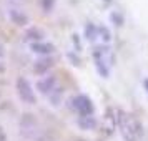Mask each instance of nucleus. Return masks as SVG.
<instances>
[{"label":"nucleus","instance_id":"obj_1","mask_svg":"<svg viewBox=\"0 0 148 141\" xmlns=\"http://www.w3.org/2000/svg\"><path fill=\"white\" fill-rule=\"evenodd\" d=\"M118 126H120V133L125 138V141H136V134L141 133L140 126H136V121L132 120L125 113L118 114Z\"/></svg>","mask_w":148,"mask_h":141},{"label":"nucleus","instance_id":"obj_2","mask_svg":"<svg viewBox=\"0 0 148 141\" xmlns=\"http://www.w3.org/2000/svg\"><path fill=\"white\" fill-rule=\"evenodd\" d=\"M15 88H17V95L25 105H35L37 103V95H35V90L32 87V83L23 78V76H18L17 78V83H15Z\"/></svg>","mask_w":148,"mask_h":141},{"label":"nucleus","instance_id":"obj_3","mask_svg":"<svg viewBox=\"0 0 148 141\" xmlns=\"http://www.w3.org/2000/svg\"><path fill=\"white\" fill-rule=\"evenodd\" d=\"M108 57H110V48L105 45H100L93 50V58H95V67L98 70V73L107 78L110 75V68H108Z\"/></svg>","mask_w":148,"mask_h":141},{"label":"nucleus","instance_id":"obj_4","mask_svg":"<svg viewBox=\"0 0 148 141\" xmlns=\"http://www.w3.org/2000/svg\"><path fill=\"white\" fill-rule=\"evenodd\" d=\"M70 103H72V108H73L80 116H85V114H93V111H95L93 103H92V100L88 98L87 95H75Z\"/></svg>","mask_w":148,"mask_h":141},{"label":"nucleus","instance_id":"obj_5","mask_svg":"<svg viewBox=\"0 0 148 141\" xmlns=\"http://www.w3.org/2000/svg\"><path fill=\"white\" fill-rule=\"evenodd\" d=\"M57 88V75H47L37 81V90L42 95H50Z\"/></svg>","mask_w":148,"mask_h":141},{"label":"nucleus","instance_id":"obj_6","mask_svg":"<svg viewBox=\"0 0 148 141\" xmlns=\"http://www.w3.org/2000/svg\"><path fill=\"white\" fill-rule=\"evenodd\" d=\"M20 129H22V134H23L25 138H34L35 133L38 131V129H37V121H35L34 114H23Z\"/></svg>","mask_w":148,"mask_h":141},{"label":"nucleus","instance_id":"obj_7","mask_svg":"<svg viewBox=\"0 0 148 141\" xmlns=\"http://www.w3.org/2000/svg\"><path fill=\"white\" fill-rule=\"evenodd\" d=\"M30 50L34 53L40 55V57H48L50 53L55 52V47L52 43H47V42H37V43H30Z\"/></svg>","mask_w":148,"mask_h":141},{"label":"nucleus","instance_id":"obj_8","mask_svg":"<svg viewBox=\"0 0 148 141\" xmlns=\"http://www.w3.org/2000/svg\"><path fill=\"white\" fill-rule=\"evenodd\" d=\"M52 67H53V58H50V57H42L40 60L35 61L34 72L37 75H45Z\"/></svg>","mask_w":148,"mask_h":141},{"label":"nucleus","instance_id":"obj_9","mask_svg":"<svg viewBox=\"0 0 148 141\" xmlns=\"http://www.w3.org/2000/svg\"><path fill=\"white\" fill-rule=\"evenodd\" d=\"M77 125L80 129L83 131H92L97 128V118H95L93 114H85V116H78V120H77Z\"/></svg>","mask_w":148,"mask_h":141},{"label":"nucleus","instance_id":"obj_10","mask_svg":"<svg viewBox=\"0 0 148 141\" xmlns=\"http://www.w3.org/2000/svg\"><path fill=\"white\" fill-rule=\"evenodd\" d=\"M8 18H10L12 23L18 25V27H25V25H28V17L23 14L22 10H15V8L8 10Z\"/></svg>","mask_w":148,"mask_h":141},{"label":"nucleus","instance_id":"obj_11","mask_svg":"<svg viewBox=\"0 0 148 141\" xmlns=\"http://www.w3.org/2000/svg\"><path fill=\"white\" fill-rule=\"evenodd\" d=\"M43 37H45L43 30H40V28H37V27H30L27 32H25V40L30 42V43L43 42Z\"/></svg>","mask_w":148,"mask_h":141},{"label":"nucleus","instance_id":"obj_12","mask_svg":"<svg viewBox=\"0 0 148 141\" xmlns=\"http://www.w3.org/2000/svg\"><path fill=\"white\" fill-rule=\"evenodd\" d=\"M50 96V101H52V105H58L62 100V96H63V90L62 88H55L52 93L48 95Z\"/></svg>","mask_w":148,"mask_h":141},{"label":"nucleus","instance_id":"obj_13","mask_svg":"<svg viewBox=\"0 0 148 141\" xmlns=\"http://www.w3.org/2000/svg\"><path fill=\"white\" fill-rule=\"evenodd\" d=\"M85 35H87V38L90 42H93L97 37H98V28L95 27V25H87V28H85Z\"/></svg>","mask_w":148,"mask_h":141},{"label":"nucleus","instance_id":"obj_14","mask_svg":"<svg viewBox=\"0 0 148 141\" xmlns=\"http://www.w3.org/2000/svg\"><path fill=\"white\" fill-rule=\"evenodd\" d=\"M40 3H42V8H43L45 12H50L55 5V0H40Z\"/></svg>","mask_w":148,"mask_h":141},{"label":"nucleus","instance_id":"obj_15","mask_svg":"<svg viewBox=\"0 0 148 141\" xmlns=\"http://www.w3.org/2000/svg\"><path fill=\"white\" fill-rule=\"evenodd\" d=\"M98 32L101 33V38H103L105 42H108V40H110V32H108L107 28H98Z\"/></svg>","mask_w":148,"mask_h":141},{"label":"nucleus","instance_id":"obj_16","mask_svg":"<svg viewBox=\"0 0 148 141\" xmlns=\"http://www.w3.org/2000/svg\"><path fill=\"white\" fill-rule=\"evenodd\" d=\"M0 141H7V134L3 131V128L0 126Z\"/></svg>","mask_w":148,"mask_h":141},{"label":"nucleus","instance_id":"obj_17","mask_svg":"<svg viewBox=\"0 0 148 141\" xmlns=\"http://www.w3.org/2000/svg\"><path fill=\"white\" fill-rule=\"evenodd\" d=\"M5 57V48H3V45H0V58H3Z\"/></svg>","mask_w":148,"mask_h":141},{"label":"nucleus","instance_id":"obj_18","mask_svg":"<svg viewBox=\"0 0 148 141\" xmlns=\"http://www.w3.org/2000/svg\"><path fill=\"white\" fill-rule=\"evenodd\" d=\"M3 72H5V65H3V63H0V73H3Z\"/></svg>","mask_w":148,"mask_h":141},{"label":"nucleus","instance_id":"obj_19","mask_svg":"<svg viewBox=\"0 0 148 141\" xmlns=\"http://www.w3.org/2000/svg\"><path fill=\"white\" fill-rule=\"evenodd\" d=\"M145 88H147V91H148V80H145Z\"/></svg>","mask_w":148,"mask_h":141}]
</instances>
